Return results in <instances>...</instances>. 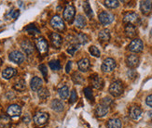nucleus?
I'll use <instances>...</instances> for the list:
<instances>
[{
    "label": "nucleus",
    "mask_w": 152,
    "mask_h": 128,
    "mask_svg": "<svg viewBox=\"0 0 152 128\" xmlns=\"http://www.w3.org/2000/svg\"><path fill=\"white\" fill-rule=\"evenodd\" d=\"M123 92V85L120 81H115L109 86V93L114 97H120Z\"/></svg>",
    "instance_id": "f257e3e1"
},
{
    "label": "nucleus",
    "mask_w": 152,
    "mask_h": 128,
    "mask_svg": "<svg viewBox=\"0 0 152 128\" xmlns=\"http://www.w3.org/2000/svg\"><path fill=\"white\" fill-rule=\"evenodd\" d=\"M36 46L41 55H45L48 53L49 45L44 37H39V38L36 39Z\"/></svg>",
    "instance_id": "f03ea898"
},
{
    "label": "nucleus",
    "mask_w": 152,
    "mask_h": 128,
    "mask_svg": "<svg viewBox=\"0 0 152 128\" xmlns=\"http://www.w3.org/2000/svg\"><path fill=\"white\" fill-rule=\"evenodd\" d=\"M116 61L115 60L111 59V58H107L104 60V62L102 64V71L104 72H113L116 68Z\"/></svg>",
    "instance_id": "7ed1b4c3"
},
{
    "label": "nucleus",
    "mask_w": 152,
    "mask_h": 128,
    "mask_svg": "<svg viewBox=\"0 0 152 128\" xmlns=\"http://www.w3.org/2000/svg\"><path fill=\"white\" fill-rule=\"evenodd\" d=\"M49 120V114L46 112H37L34 116V122L37 126H43Z\"/></svg>",
    "instance_id": "20e7f679"
},
{
    "label": "nucleus",
    "mask_w": 152,
    "mask_h": 128,
    "mask_svg": "<svg viewBox=\"0 0 152 128\" xmlns=\"http://www.w3.org/2000/svg\"><path fill=\"white\" fill-rule=\"evenodd\" d=\"M50 25H52V28H54L57 31H64L65 29V25L64 20H62V18H60L59 16H54V17L50 20Z\"/></svg>",
    "instance_id": "39448f33"
},
{
    "label": "nucleus",
    "mask_w": 152,
    "mask_h": 128,
    "mask_svg": "<svg viewBox=\"0 0 152 128\" xmlns=\"http://www.w3.org/2000/svg\"><path fill=\"white\" fill-rule=\"evenodd\" d=\"M143 48H144V44H143L142 40L138 39V38L133 39L129 45V50L133 53L141 52L143 50Z\"/></svg>",
    "instance_id": "423d86ee"
},
{
    "label": "nucleus",
    "mask_w": 152,
    "mask_h": 128,
    "mask_svg": "<svg viewBox=\"0 0 152 128\" xmlns=\"http://www.w3.org/2000/svg\"><path fill=\"white\" fill-rule=\"evenodd\" d=\"M8 58H10V60L12 61V62L17 63V64L23 63V61H24V59H25L24 55L21 51H19V50L12 51L10 54V56H8Z\"/></svg>",
    "instance_id": "0eeeda50"
},
{
    "label": "nucleus",
    "mask_w": 152,
    "mask_h": 128,
    "mask_svg": "<svg viewBox=\"0 0 152 128\" xmlns=\"http://www.w3.org/2000/svg\"><path fill=\"white\" fill-rule=\"evenodd\" d=\"M99 20L104 25H107V24H110L114 20V16L110 12L103 11L99 14Z\"/></svg>",
    "instance_id": "6e6552de"
},
{
    "label": "nucleus",
    "mask_w": 152,
    "mask_h": 128,
    "mask_svg": "<svg viewBox=\"0 0 152 128\" xmlns=\"http://www.w3.org/2000/svg\"><path fill=\"white\" fill-rule=\"evenodd\" d=\"M7 113L10 117H18L22 113V109L17 104H12L8 108Z\"/></svg>",
    "instance_id": "1a4fd4ad"
},
{
    "label": "nucleus",
    "mask_w": 152,
    "mask_h": 128,
    "mask_svg": "<svg viewBox=\"0 0 152 128\" xmlns=\"http://www.w3.org/2000/svg\"><path fill=\"white\" fill-rule=\"evenodd\" d=\"M75 14H76V9H75L74 6L72 5L66 6V7L65 9V11H64L65 20H66L67 22H71V20H73V18L75 17Z\"/></svg>",
    "instance_id": "9d476101"
},
{
    "label": "nucleus",
    "mask_w": 152,
    "mask_h": 128,
    "mask_svg": "<svg viewBox=\"0 0 152 128\" xmlns=\"http://www.w3.org/2000/svg\"><path fill=\"white\" fill-rule=\"evenodd\" d=\"M91 85L96 89H101L104 86V80L101 78L98 74H94L91 76Z\"/></svg>",
    "instance_id": "9b49d317"
},
{
    "label": "nucleus",
    "mask_w": 152,
    "mask_h": 128,
    "mask_svg": "<svg viewBox=\"0 0 152 128\" xmlns=\"http://www.w3.org/2000/svg\"><path fill=\"white\" fill-rule=\"evenodd\" d=\"M123 22L128 24H133L138 22V15L134 12H127L123 16Z\"/></svg>",
    "instance_id": "f8f14e48"
},
{
    "label": "nucleus",
    "mask_w": 152,
    "mask_h": 128,
    "mask_svg": "<svg viewBox=\"0 0 152 128\" xmlns=\"http://www.w3.org/2000/svg\"><path fill=\"white\" fill-rule=\"evenodd\" d=\"M50 42H52V46L54 47L59 48L63 43V38L60 35L57 34V33H52V34H50Z\"/></svg>",
    "instance_id": "ddd939ff"
},
{
    "label": "nucleus",
    "mask_w": 152,
    "mask_h": 128,
    "mask_svg": "<svg viewBox=\"0 0 152 128\" xmlns=\"http://www.w3.org/2000/svg\"><path fill=\"white\" fill-rule=\"evenodd\" d=\"M140 9L143 14H149L152 10V1L149 0H145V1L140 2Z\"/></svg>",
    "instance_id": "4468645a"
},
{
    "label": "nucleus",
    "mask_w": 152,
    "mask_h": 128,
    "mask_svg": "<svg viewBox=\"0 0 152 128\" xmlns=\"http://www.w3.org/2000/svg\"><path fill=\"white\" fill-rule=\"evenodd\" d=\"M42 84H43V81H42L41 78L35 76L32 78V80L30 82V86H31V89L33 91H39V90L41 88Z\"/></svg>",
    "instance_id": "2eb2a0df"
},
{
    "label": "nucleus",
    "mask_w": 152,
    "mask_h": 128,
    "mask_svg": "<svg viewBox=\"0 0 152 128\" xmlns=\"http://www.w3.org/2000/svg\"><path fill=\"white\" fill-rule=\"evenodd\" d=\"M126 62H127V65L130 68H135L139 64V57L137 55H129L127 60H126Z\"/></svg>",
    "instance_id": "dca6fc26"
},
{
    "label": "nucleus",
    "mask_w": 152,
    "mask_h": 128,
    "mask_svg": "<svg viewBox=\"0 0 152 128\" xmlns=\"http://www.w3.org/2000/svg\"><path fill=\"white\" fill-rule=\"evenodd\" d=\"M99 40L101 43H107L109 40H110V31L108 29H104V30H101L99 35Z\"/></svg>",
    "instance_id": "f3484780"
},
{
    "label": "nucleus",
    "mask_w": 152,
    "mask_h": 128,
    "mask_svg": "<svg viewBox=\"0 0 152 128\" xmlns=\"http://www.w3.org/2000/svg\"><path fill=\"white\" fill-rule=\"evenodd\" d=\"M142 116V110L138 106H133L130 109V117L133 120H138Z\"/></svg>",
    "instance_id": "a211bd4d"
},
{
    "label": "nucleus",
    "mask_w": 152,
    "mask_h": 128,
    "mask_svg": "<svg viewBox=\"0 0 152 128\" xmlns=\"http://www.w3.org/2000/svg\"><path fill=\"white\" fill-rule=\"evenodd\" d=\"M22 48L27 55H32L34 53V46L29 40H23L22 42Z\"/></svg>",
    "instance_id": "6ab92c4d"
},
{
    "label": "nucleus",
    "mask_w": 152,
    "mask_h": 128,
    "mask_svg": "<svg viewBox=\"0 0 152 128\" xmlns=\"http://www.w3.org/2000/svg\"><path fill=\"white\" fill-rule=\"evenodd\" d=\"M90 66H91L90 60H89V59H86V58L80 60L78 62V67L80 72H87L90 69Z\"/></svg>",
    "instance_id": "aec40b11"
},
{
    "label": "nucleus",
    "mask_w": 152,
    "mask_h": 128,
    "mask_svg": "<svg viewBox=\"0 0 152 128\" xmlns=\"http://www.w3.org/2000/svg\"><path fill=\"white\" fill-rule=\"evenodd\" d=\"M109 111V106H107V105H104L101 103L100 105L97 106L96 108V114L98 117H104L105 116Z\"/></svg>",
    "instance_id": "412c9836"
},
{
    "label": "nucleus",
    "mask_w": 152,
    "mask_h": 128,
    "mask_svg": "<svg viewBox=\"0 0 152 128\" xmlns=\"http://www.w3.org/2000/svg\"><path fill=\"white\" fill-rule=\"evenodd\" d=\"M50 107L53 110L57 111V112H61V111L64 110L65 109V105L61 100H53L52 101V104H50Z\"/></svg>",
    "instance_id": "4be33fe9"
},
{
    "label": "nucleus",
    "mask_w": 152,
    "mask_h": 128,
    "mask_svg": "<svg viewBox=\"0 0 152 128\" xmlns=\"http://www.w3.org/2000/svg\"><path fill=\"white\" fill-rule=\"evenodd\" d=\"M17 73V71L14 69V68H11V67H8L6 68L4 71L2 72V77L4 79H10V78L13 77L15 74Z\"/></svg>",
    "instance_id": "5701e85b"
},
{
    "label": "nucleus",
    "mask_w": 152,
    "mask_h": 128,
    "mask_svg": "<svg viewBox=\"0 0 152 128\" xmlns=\"http://www.w3.org/2000/svg\"><path fill=\"white\" fill-rule=\"evenodd\" d=\"M122 123L121 121L118 118H112L109 119L107 123V128H121Z\"/></svg>",
    "instance_id": "b1692460"
},
{
    "label": "nucleus",
    "mask_w": 152,
    "mask_h": 128,
    "mask_svg": "<svg viewBox=\"0 0 152 128\" xmlns=\"http://www.w3.org/2000/svg\"><path fill=\"white\" fill-rule=\"evenodd\" d=\"M125 34L130 38H133L136 35V28L133 24H127L125 27Z\"/></svg>",
    "instance_id": "393cba45"
},
{
    "label": "nucleus",
    "mask_w": 152,
    "mask_h": 128,
    "mask_svg": "<svg viewBox=\"0 0 152 128\" xmlns=\"http://www.w3.org/2000/svg\"><path fill=\"white\" fill-rule=\"evenodd\" d=\"M75 24L78 28L82 29V28H84L86 26V19L84 18V16L78 15L75 20Z\"/></svg>",
    "instance_id": "a878e982"
},
{
    "label": "nucleus",
    "mask_w": 152,
    "mask_h": 128,
    "mask_svg": "<svg viewBox=\"0 0 152 128\" xmlns=\"http://www.w3.org/2000/svg\"><path fill=\"white\" fill-rule=\"evenodd\" d=\"M58 94H59V96H60V98H62V100H66V98H68V96H69V89H68V87H67L66 85L62 86L61 88H59Z\"/></svg>",
    "instance_id": "bb28decb"
},
{
    "label": "nucleus",
    "mask_w": 152,
    "mask_h": 128,
    "mask_svg": "<svg viewBox=\"0 0 152 128\" xmlns=\"http://www.w3.org/2000/svg\"><path fill=\"white\" fill-rule=\"evenodd\" d=\"M13 88L15 90H18V91H24V90L26 89V85H25V81L23 80V79L19 80L14 85Z\"/></svg>",
    "instance_id": "cd10ccee"
},
{
    "label": "nucleus",
    "mask_w": 152,
    "mask_h": 128,
    "mask_svg": "<svg viewBox=\"0 0 152 128\" xmlns=\"http://www.w3.org/2000/svg\"><path fill=\"white\" fill-rule=\"evenodd\" d=\"M49 65H50V68L52 69V71H59V70L61 69V63H60V61L57 60H50Z\"/></svg>",
    "instance_id": "c85d7f7f"
},
{
    "label": "nucleus",
    "mask_w": 152,
    "mask_h": 128,
    "mask_svg": "<svg viewBox=\"0 0 152 128\" xmlns=\"http://www.w3.org/2000/svg\"><path fill=\"white\" fill-rule=\"evenodd\" d=\"M119 1L117 0H105V5L107 6L108 9H116V7H119Z\"/></svg>",
    "instance_id": "c756f323"
},
{
    "label": "nucleus",
    "mask_w": 152,
    "mask_h": 128,
    "mask_svg": "<svg viewBox=\"0 0 152 128\" xmlns=\"http://www.w3.org/2000/svg\"><path fill=\"white\" fill-rule=\"evenodd\" d=\"M49 96H50V93L47 88H40L39 90V98L40 100H46Z\"/></svg>",
    "instance_id": "7c9ffc66"
},
{
    "label": "nucleus",
    "mask_w": 152,
    "mask_h": 128,
    "mask_svg": "<svg viewBox=\"0 0 152 128\" xmlns=\"http://www.w3.org/2000/svg\"><path fill=\"white\" fill-rule=\"evenodd\" d=\"M77 42L78 45H84V44H86L88 42V37L85 35H83V34H80V35H77Z\"/></svg>",
    "instance_id": "2f4dec72"
},
{
    "label": "nucleus",
    "mask_w": 152,
    "mask_h": 128,
    "mask_svg": "<svg viewBox=\"0 0 152 128\" xmlns=\"http://www.w3.org/2000/svg\"><path fill=\"white\" fill-rule=\"evenodd\" d=\"M83 7H84V10H85L87 16H89L90 18H92V16H94V13H92L91 9V6H90V4H89V2H84Z\"/></svg>",
    "instance_id": "473e14b6"
},
{
    "label": "nucleus",
    "mask_w": 152,
    "mask_h": 128,
    "mask_svg": "<svg viewBox=\"0 0 152 128\" xmlns=\"http://www.w3.org/2000/svg\"><path fill=\"white\" fill-rule=\"evenodd\" d=\"M89 51H90L91 55H92L94 57H96V58H99V57H100V51H99V49L97 48L96 47H94V46L90 47V48H89Z\"/></svg>",
    "instance_id": "72a5a7b5"
},
{
    "label": "nucleus",
    "mask_w": 152,
    "mask_h": 128,
    "mask_svg": "<svg viewBox=\"0 0 152 128\" xmlns=\"http://www.w3.org/2000/svg\"><path fill=\"white\" fill-rule=\"evenodd\" d=\"M84 94H85V97L88 100H94V93H92V90L90 87L84 88Z\"/></svg>",
    "instance_id": "f704fd0d"
},
{
    "label": "nucleus",
    "mask_w": 152,
    "mask_h": 128,
    "mask_svg": "<svg viewBox=\"0 0 152 128\" xmlns=\"http://www.w3.org/2000/svg\"><path fill=\"white\" fill-rule=\"evenodd\" d=\"M78 47H79L78 44H72L71 46L68 47V48H67V52L71 55H74L75 52L78 49Z\"/></svg>",
    "instance_id": "c9c22d12"
},
{
    "label": "nucleus",
    "mask_w": 152,
    "mask_h": 128,
    "mask_svg": "<svg viewBox=\"0 0 152 128\" xmlns=\"http://www.w3.org/2000/svg\"><path fill=\"white\" fill-rule=\"evenodd\" d=\"M73 81L76 83V84H81V83L83 82V78L82 76L80 75V74L78 72H75L73 74V77H72Z\"/></svg>",
    "instance_id": "e433bc0d"
},
{
    "label": "nucleus",
    "mask_w": 152,
    "mask_h": 128,
    "mask_svg": "<svg viewBox=\"0 0 152 128\" xmlns=\"http://www.w3.org/2000/svg\"><path fill=\"white\" fill-rule=\"evenodd\" d=\"M39 70L40 72H42V74H43V76L45 77V79H47V75H48V70H47V67L44 65V64H41L39 65Z\"/></svg>",
    "instance_id": "4c0bfd02"
},
{
    "label": "nucleus",
    "mask_w": 152,
    "mask_h": 128,
    "mask_svg": "<svg viewBox=\"0 0 152 128\" xmlns=\"http://www.w3.org/2000/svg\"><path fill=\"white\" fill-rule=\"evenodd\" d=\"M26 30L30 33V34H39V31L37 30V29L36 28L35 25H33V24H31V25H29L27 28H26Z\"/></svg>",
    "instance_id": "58836bf2"
},
{
    "label": "nucleus",
    "mask_w": 152,
    "mask_h": 128,
    "mask_svg": "<svg viewBox=\"0 0 152 128\" xmlns=\"http://www.w3.org/2000/svg\"><path fill=\"white\" fill-rule=\"evenodd\" d=\"M77 100H78L77 92H76L75 90H72V93H71V95H70V100H69V102L71 103V104H73V103H75L76 101H77Z\"/></svg>",
    "instance_id": "ea45409f"
},
{
    "label": "nucleus",
    "mask_w": 152,
    "mask_h": 128,
    "mask_svg": "<svg viewBox=\"0 0 152 128\" xmlns=\"http://www.w3.org/2000/svg\"><path fill=\"white\" fill-rule=\"evenodd\" d=\"M10 15L12 19H17L18 18V16L20 15V11L19 10H16V9H12L10 12Z\"/></svg>",
    "instance_id": "a19ab883"
},
{
    "label": "nucleus",
    "mask_w": 152,
    "mask_h": 128,
    "mask_svg": "<svg viewBox=\"0 0 152 128\" xmlns=\"http://www.w3.org/2000/svg\"><path fill=\"white\" fill-rule=\"evenodd\" d=\"M146 103L147 106H149L150 108H152V95H149V96L146 97Z\"/></svg>",
    "instance_id": "79ce46f5"
},
{
    "label": "nucleus",
    "mask_w": 152,
    "mask_h": 128,
    "mask_svg": "<svg viewBox=\"0 0 152 128\" xmlns=\"http://www.w3.org/2000/svg\"><path fill=\"white\" fill-rule=\"evenodd\" d=\"M71 67H72V61H68V63H67L66 68H65V72H66L67 73H69V72H70Z\"/></svg>",
    "instance_id": "37998d69"
},
{
    "label": "nucleus",
    "mask_w": 152,
    "mask_h": 128,
    "mask_svg": "<svg viewBox=\"0 0 152 128\" xmlns=\"http://www.w3.org/2000/svg\"><path fill=\"white\" fill-rule=\"evenodd\" d=\"M1 62H2V60H1V59H0V64H1Z\"/></svg>",
    "instance_id": "c03bdc74"
},
{
    "label": "nucleus",
    "mask_w": 152,
    "mask_h": 128,
    "mask_svg": "<svg viewBox=\"0 0 152 128\" xmlns=\"http://www.w3.org/2000/svg\"><path fill=\"white\" fill-rule=\"evenodd\" d=\"M151 35H152V30H151Z\"/></svg>",
    "instance_id": "a18cd8bd"
}]
</instances>
